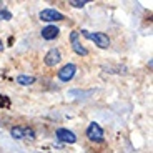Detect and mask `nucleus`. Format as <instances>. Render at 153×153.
I'll return each instance as SVG.
<instances>
[{
	"label": "nucleus",
	"instance_id": "1",
	"mask_svg": "<svg viewBox=\"0 0 153 153\" xmlns=\"http://www.w3.org/2000/svg\"><path fill=\"white\" fill-rule=\"evenodd\" d=\"M82 35H83L85 38H88V40L95 42L100 48H108V47H110V38H108V35L103 33V32H95V33H93V32H88V30H82Z\"/></svg>",
	"mask_w": 153,
	"mask_h": 153
},
{
	"label": "nucleus",
	"instance_id": "2",
	"mask_svg": "<svg viewBox=\"0 0 153 153\" xmlns=\"http://www.w3.org/2000/svg\"><path fill=\"white\" fill-rule=\"evenodd\" d=\"M10 135L15 140H33L35 138V131L32 130V128H28V126H13L10 130Z\"/></svg>",
	"mask_w": 153,
	"mask_h": 153
},
{
	"label": "nucleus",
	"instance_id": "3",
	"mask_svg": "<svg viewBox=\"0 0 153 153\" xmlns=\"http://www.w3.org/2000/svg\"><path fill=\"white\" fill-rule=\"evenodd\" d=\"M87 137L95 143H102L103 142V130H102V126H100L98 123L92 122L87 128Z\"/></svg>",
	"mask_w": 153,
	"mask_h": 153
},
{
	"label": "nucleus",
	"instance_id": "4",
	"mask_svg": "<svg viewBox=\"0 0 153 153\" xmlns=\"http://www.w3.org/2000/svg\"><path fill=\"white\" fill-rule=\"evenodd\" d=\"M40 20H43V22H58V20H63L65 17H63V13H60L58 10H55V8H45V10L40 12Z\"/></svg>",
	"mask_w": 153,
	"mask_h": 153
},
{
	"label": "nucleus",
	"instance_id": "5",
	"mask_svg": "<svg viewBox=\"0 0 153 153\" xmlns=\"http://www.w3.org/2000/svg\"><path fill=\"white\" fill-rule=\"evenodd\" d=\"M75 72H76V67L73 65V63H67L65 67H62L60 70H58V78H60L62 82H70L75 76Z\"/></svg>",
	"mask_w": 153,
	"mask_h": 153
},
{
	"label": "nucleus",
	"instance_id": "6",
	"mask_svg": "<svg viewBox=\"0 0 153 153\" xmlns=\"http://www.w3.org/2000/svg\"><path fill=\"white\" fill-rule=\"evenodd\" d=\"M78 35H80V32H72L70 33V40H72V48H73V52H75L76 55H87L88 53V50L85 48L83 45H82L80 42H78Z\"/></svg>",
	"mask_w": 153,
	"mask_h": 153
},
{
	"label": "nucleus",
	"instance_id": "7",
	"mask_svg": "<svg viewBox=\"0 0 153 153\" xmlns=\"http://www.w3.org/2000/svg\"><path fill=\"white\" fill-rule=\"evenodd\" d=\"M57 138L60 142H65V143H75L76 142V137L73 131L67 130V128H58L57 130Z\"/></svg>",
	"mask_w": 153,
	"mask_h": 153
},
{
	"label": "nucleus",
	"instance_id": "8",
	"mask_svg": "<svg viewBox=\"0 0 153 153\" xmlns=\"http://www.w3.org/2000/svg\"><path fill=\"white\" fill-rule=\"evenodd\" d=\"M60 60H62V55H60V52H58L57 48H52L48 53L45 55V65H48V67L58 65Z\"/></svg>",
	"mask_w": 153,
	"mask_h": 153
},
{
	"label": "nucleus",
	"instance_id": "9",
	"mask_svg": "<svg viewBox=\"0 0 153 153\" xmlns=\"http://www.w3.org/2000/svg\"><path fill=\"white\" fill-rule=\"evenodd\" d=\"M42 38H45V40H53V38L58 37V33H60V28L55 27V25H47L45 28H42Z\"/></svg>",
	"mask_w": 153,
	"mask_h": 153
},
{
	"label": "nucleus",
	"instance_id": "10",
	"mask_svg": "<svg viewBox=\"0 0 153 153\" xmlns=\"http://www.w3.org/2000/svg\"><path fill=\"white\" fill-rule=\"evenodd\" d=\"M33 82H35V78L30 75H19L17 76V83L23 85V87H28V85H32Z\"/></svg>",
	"mask_w": 153,
	"mask_h": 153
},
{
	"label": "nucleus",
	"instance_id": "11",
	"mask_svg": "<svg viewBox=\"0 0 153 153\" xmlns=\"http://www.w3.org/2000/svg\"><path fill=\"white\" fill-rule=\"evenodd\" d=\"M10 19H12V13H10V12L0 7V20H10Z\"/></svg>",
	"mask_w": 153,
	"mask_h": 153
},
{
	"label": "nucleus",
	"instance_id": "12",
	"mask_svg": "<svg viewBox=\"0 0 153 153\" xmlns=\"http://www.w3.org/2000/svg\"><path fill=\"white\" fill-rule=\"evenodd\" d=\"M88 4V0H70V5H73V7H76V8H82V7H85V5Z\"/></svg>",
	"mask_w": 153,
	"mask_h": 153
},
{
	"label": "nucleus",
	"instance_id": "13",
	"mask_svg": "<svg viewBox=\"0 0 153 153\" xmlns=\"http://www.w3.org/2000/svg\"><path fill=\"white\" fill-rule=\"evenodd\" d=\"M4 50V43H2V40H0V52Z\"/></svg>",
	"mask_w": 153,
	"mask_h": 153
}]
</instances>
